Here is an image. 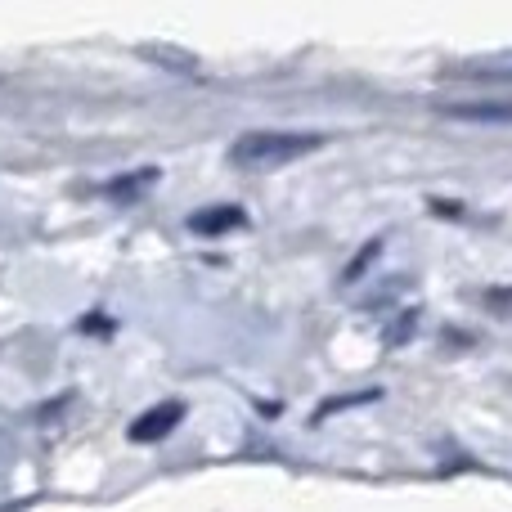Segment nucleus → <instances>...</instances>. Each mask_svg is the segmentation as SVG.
<instances>
[{
	"instance_id": "1",
	"label": "nucleus",
	"mask_w": 512,
	"mask_h": 512,
	"mask_svg": "<svg viewBox=\"0 0 512 512\" xmlns=\"http://www.w3.org/2000/svg\"><path fill=\"white\" fill-rule=\"evenodd\" d=\"M319 144L324 140L306 135V131H248L234 140L230 162L234 167H248V171H274V167H288V162L315 153Z\"/></svg>"
},
{
	"instance_id": "2",
	"label": "nucleus",
	"mask_w": 512,
	"mask_h": 512,
	"mask_svg": "<svg viewBox=\"0 0 512 512\" xmlns=\"http://www.w3.org/2000/svg\"><path fill=\"white\" fill-rule=\"evenodd\" d=\"M180 418H185V405H180V400H162V405L144 409L140 418H131L126 436H131L135 445H153V441H162L167 432H176Z\"/></svg>"
},
{
	"instance_id": "3",
	"label": "nucleus",
	"mask_w": 512,
	"mask_h": 512,
	"mask_svg": "<svg viewBox=\"0 0 512 512\" xmlns=\"http://www.w3.org/2000/svg\"><path fill=\"white\" fill-rule=\"evenodd\" d=\"M445 77H463V81H512V50H495V54L463 59V63H454Z\"/></svg>"
},
{
	"instance_id": "4",
	"label": "nucleus",
	"mask_w": 512,
	"mask_h": 512,
	"mask_svg": "<svg viewBox=\"0 0 512 512\" xmlns=\"http://www.w3.org/2000/svg\"><path fill=\"white\" fill-rule=\"evenodd\" d=\"M243 225H248V212H243V207H230V203L189 216V230L203 234V239H221V234H234V230H243Z\"/></svg>"
},
{
	"instance_id": "5",
	"label": "nucleus",
	"mask_w": 512,
	"mask_h": 512,
	"mask_svg": "<svg viewBox=\"0 0 512 512\" xmlns=\"http://www.w3.org/2000/svg\"><path fill=\"white\" fill-rule=\"evenodd\" d=\"M153 180H158V167H140V171H126V176H113L104 185V198L113 203H135L140 194H149Z\"/></svg>"
},
{
	"instance_id": "6",
	"label": "nucleus",
	"mask_w": 512,
	"mask_h": 512,
	"mask_svg": "<svg viewBox=\"0 0 512 512\" xmlns=\"http://www.w3.org/2000/svg\"><path fill=\"white\" fill-rule=\"evenodd\" d=\"M140 59H153L162 68H176L180 77H194L198 72V59L189 50H176V45H140Z\"/></svg>"
},
{
	"instance_id": "7",
	"label": "nucleus",
	"mask_w": 512,
	"mask_h": 512,
	"mask_svg": "<svg viewBox=\"0 0 512 512\" xmlns=\"http://www.w3.org/2000/svg\"><path fill=\"white\" fill-rule=\"evenodd\" d=\"M459 122H495V126H512V104H450L445 108Z\"/></svg>"
},
{
	"instance_id": "8",
	"label": "nucleus",
	"mask_w": 512,
	"mask_h": 512,
	"mask_svg": "<svg viewBox=\"0 0 512 512\" xmlns=\"http://www.w3.org/2000/svg\"><path fill=\"white\" fill-rule=\"evenodd\" d=\"M382 391L378 387H369V391H355V396H337V400H328V405H319V423H324V418H333L337 409H355V405H373V400H378Z\"/></svg>"
},
{
	"instance_id": "9",
	"label": "nucleus",
	"mask_w": 512,
	"mask_h": 512,
	"mask_svg": "<svg viewBox=\"0 0 512 512\" xmlns=\"http://www.w3.org/2000/svg\"><path fill=\"white\" fill-rule=\"evenodd\" d=\"M481 306L499 319H512V283H499V288H486L481 292Z\"/></svg>"
},
{
	"instance_id": "10",
	"label": "nucleus",
	"mask_w": 512,
	"mask_h": 512,
	"mask_svg": "<svg viewBox=\"0 0 512 512\" xmlns=\"http://www.w3.org/2000/svg\"><path fill=\"white\" fill-rule=\"evenodd\" d=\"M414 328H418V310H409V315L396 319V328H391V333H382V342L400 346V342H409V337H414Z\"/></svg>"
},
{
	"instance_id": "11",
	"label": "nucleus",
	"mask_w": 512,
	"mask_h": 512,
	"mask_svg": "<svg viewBox=\"0 0 512 512\" xmlns=\"http://www.w3.org/2000/svg\"><path fill=\"white\" fill-rule=\"evenodd\" d=\"M378 252H382V239L364 243V252H360V256H355V265H351V270H346V279H355V274H360V270H364V265H369V261H373V256H378Z\"/></svg>"
}]
</instances>
